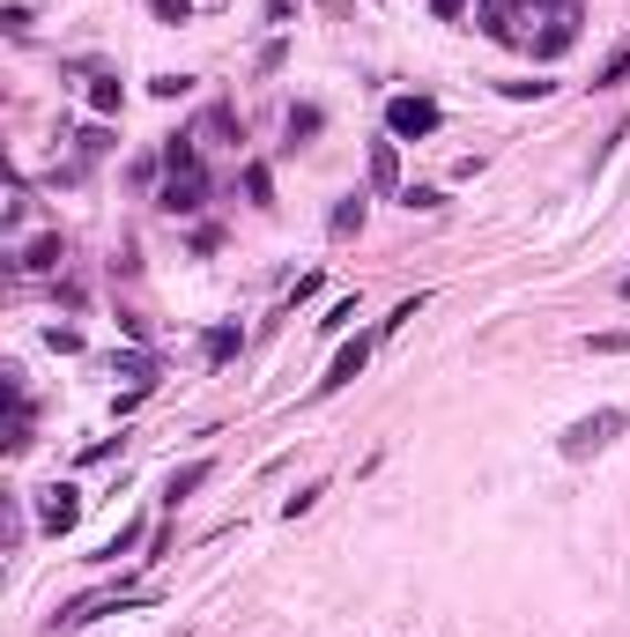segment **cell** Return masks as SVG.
<instances>
[{
  "mask_svg": "<svg viewBox=\"0 0 630 637\" xmlns=\"http://www.w3.org/2000/svg\"><path fill=\"white\" fill-rule=\"evenodd\" d=\"M616 290H623V296H630V274H623V282H616Z\"/></svg>",
  "mask_w": 630,
  "mask_h": 637,
  "instance_id": "484cf974",
  "label": "cell"
},
{
  "mask_svg": "<svg viewBox=\"0 0 630 637\" xmlns=\"http://www.w3.org/2000/svg\"><path fill=\"white\" fill-rule=\"evenodd\" d=\"M148 90H156V97H186V90H194V74H156Z\"/></svg>",
  "mask_w": 630,
  "mask_h": 637,
  "instance_id": "603a6c76",
  "label": "cell"
},
{
  "mask_svg": "<svg viewBox=\"0 0 630 637\" xmlns=\"http://www.w3.org/2000/svg\"><path fill=\"white\" fill-rule=\"evenodd\" d=\"M245 348V334L238 326H230V318H223V326H208V334H200V356H208V364H230V356H238Z\"/></svg>",
  "mask_w": 630,
  "mask_h": 637,
  "instance_id": "30bf717a",
  "label": "cell"
},
{
  "mask_svg": "<svg viewBox=\"0 0 630 637\" xmlns=\"http://www.w3.org/2000/svg\"><path fill=\"white\" fill-rule=\"evenodd\" d=\"M319 126H327V112H319V104H290V142H312Z\"/></svg>",
  "mask_w": 630,
  "mask_h": 637,
  "instance_id": "2e32d148",
  "label": "cell"
},
{
  "mask_svg": "<svg viewBox=\"0 0 630 637\" xmlns=\"http://www.w3.org/2000/svg\"><path fill=\"white\" fill-rule=\"evenodd\" d=\"M156 208H164V216H200V208H208V171H164Z\"/></svg>",
  "mask_w": 630,
  "mask_h": 637,
  "instance_id": "3957f363",
  "label": "cell"
},
{
  "mask_svg": "<svg viewBox=\"0 0 630 637\" xmlns=\"http://www.w3.org/2000/svg\"><path fill=\"white\" fill-rule=\"evenodd\" d=\"M120 370L134 378V386H156V356H148V348H134V356H120Z\"/></svg>",
  "mask_w": 630,
  "mask_h": 637,
  "instance_id": "d6986e66",
  "label": "cell"
},
{
  "mask_svg": "<svg viewBox=\"0 0 630 637\" xmlns=\"http://www.w3.org/2000/svg\"><path fill=\"white\" fill-rule=\"evenodd\" d=\"M571 38H579V0L549 8V30L534 38V52H541V60H557V52H571Z\"/></svg>",
  "mask_w": 630,
  "mask_h": 637,
  "instance_id": "8992f818",
  "label": "cell"
},
{
  "mask_svg": "<svg viewBox=\"0 0 630 637\" xmlns=\"http://www.w3.org/2000/svg\"><path fill=\"white\" fill-rule=\"evenodd\" d=\"M60 260H68V246H60V230H52V238H38V246H23V260H16V268H23V274H52Z\"/></svg>",
  "mask_w": 630,
  "mask_h": 637,
  "instance_id": "9c48e42d",
  "label": "cell"
},
{
  "mask_svg": "<svg viewBox=\"0 0 630 637\" xmlns=\"http://www.w3.org/2000/svg\"><path fill=\"white\" fill-rule=\"evenodd\" d=\"M445 126V112H437L431 97H393L386 104V134L393 142H423V134H437Z\"/></svg>",
  "mask_w": 630,
  "mask_h": 637,
  "instance_id": "7a4b0ae2",
  "label": "cell"
},
{
  "mask_svg": "<svg viewBox=\"0 0 630 637\" xmlns=\"http://www.w3.org/2000/svg\"><path fill=\"white\" fill-rule=\"evenodd\" d=\"M586 356H630V326H608V334H586Z\"/></svg>",
  "mask_w": 630,
  "mask_h": 637,
  "instance_id": "9a60e30c",
  "label": "cell"
},
{
  "mask_svg": "<svg viewBox=\"0 0 630 637\" xmlns=\"http://www.w3.org/2000/svg\"><path fill=\"white\" fill-rule=\"evenodd\" d=\"M164 171H200V148H194V134H171V142H164Z\"/></svg>",
  "mask_w": 630,
  "mask_h": 637,
  "instance_id": "7c38bea8",
  "label": "cell"
},
{
  "mask_svg": "<svg viewBox=\"0 0 630 637\" xmlns=\"http://www.w3.org/2000/svg\"><path fill=\"white\" fill-rule=\"evenodd\" d=\"M616 82H630V38H623V45H616V52L601 60V74H593V90H616Z\"/></svg>",
  "mask_w": 630,
  "mask_h": 637,
  "instance_id": "5bb4252c",
  "label": "cell"
},
{
  "mask_svg": "<svg viewBox=\"0 0 630 637\" xmlns=\"http://www.w3.org/2000/svg\"><path fill=\"white\" fill-rule=\"evenodd\" d=\"M371 186H379V194H401V156H393V134H386V142H371Z\"/></svg>",
  "mask_w": 630,
  "mask_h": 637,
  "instance_id": "ba28073f",
  "label": "cell"
},
{
  "mask_svg": "<svg viewBox=\"0 0 630 637\" xmlns=\"http://www.w3.org/2000/svg\"><path fill=\"white\" fill-rule=\"evenodd\" d=\"M401 208H423V216H431V208H445V194H437V186H401Z\"/></svg>",
  "mask_w": 630,
  "mask_h": 637,
  "instance_id": "44dd1931",
  "label": "cell"
},
{
  "mask_svg": "<svg viewBox=\"0 0 630 637\" xmlns=\"http://www.w3.org/2000/svg\"><path fill=\"white\" fill-rule=\"evenodd\" d=\"M327 230H334V238H357V230H364V194H341L334 216H327Z\"/></svg>",
  "mask_w": 630,
  "mask_h": 637,
  "instance_id": "8fae6325",
  "label": "cell"
},
{
  "mask_svg": "<svg viewBox=\"0 0 630 637\" xmlns=\"http://www.w3.org/2000/svg\"><path fill=\"white\" fill-rule=\"evenodd\" d=\"M45 342L60 348V356H74V348H82V334H74V326H45Z\"/></svg>",
  "mask_w": 630,
  "mask_h": 637,
  "instance_id": "d4e9b609",
  "label": "cell"
},
{
  "mask_svg": "<svg viewBox=\"0 0 630 637\" xmlns=\"http://www.w3.org/2000/svg\"><path fill=\"white\" fill-rule=\"evenodd\" d=\"M134 541H142V519H126L120 534L104 541V549H97V564H120V556H126V549H134Z\"/></svg>",
  "mask_w": 630,
  "mask_h": 637,
  "instance_id": "e0dca14e",
  "label": "cell"
},
{
  "mask_svg": "<svg viewBox=\"0 0 630 637\" xmlns=\"http://www.w3.org/2000/svg\"><path fill=\"white\" fill-rule=\"evenodd\" d=\"M194 8H200V0H156V23H186Z\"/></svg>",
  "mask_w": 630,
  "mask_h": 637,
  "instance_id": "cb8c5ba5",
  "label": "cell"
},
{
  "mask_svg": "<svg viewBox=\"0 0 630 637\" xmlns=\"http://www.w3.org/2000/svg\"><path fill=\"white\" fill-rule=\"evenodd\" d=\"M623 430H630V408H593V416H579V422L557 438V452H564V460H593V452H601V445H616Z\"/></svg>",
  "mask_w": 630,
  "mask_h": 637,
  "instance_id": "6da1fadb",
  "label": "cell"
},
{
  "mask_svg": "<svg viewBox=\"0 0 630 637\" xmlns=\"http://www.w3.org/2000/svg\"><path fill=\"white\" fill-rule=\"evenodd\" d=\"M245 194H252V208H267V200H275V171H267V164H245Z\"/></svg>",
  "mask_w": 630,
  "mask_h": 637,
  "instance_id": "ac0fdd59",
  "label": "cell"
},
{
  "mask_svg": "<svg viewBox=\"0 0 630 637\" xmlns=\"http://www.w3.org/2000/svg\"><path fill=\"white\" fill-rule=\"evenodd\" d=\"M74 519H82V490H68V482H52V490L38 497V526H45V534H68Z\"/></svg>",
  "mask_w": 630,
  "mask_h": 637,
  "instance_id": "5b68a950",
  "label": "cell"
},
{
  "mask_svg": "<svg viewBox=\"0 0 630 637\" xmlns=\"http://www.w3.org/2000/svg\"><path fill=\"white\" fill-rule=\"evenodd\" d=\"M208 474H216V460H186V467H171V474H164V512H178V504H186V497H194L200 482H208Z\"/></svg>",
  "mask_w": 630,
  "mask_h": 637,
  "instance_id": "52a82bcc",
  "label": "cell"
},
{
  "mask_svg": "<svg viewBox=\"0 0 630 637\" xmlns=\"http://www.w3.org/2000/svg\"><path fill=\"white\" fill-rule=\"evenodd\" d=\"M120 104H126V90L112 82V74H97V82H90V112H97V119H112Z\"/></svg>",
  "mask_w": 630,
  "mask_h": 637,
  "instance_id": "4fadbf2b",
  "label": "cell"
},
{
  "mask_svg": "<svg viewBox=\"0 0 630 637\" xmlns=\"http://www.w3.org/2000/svg\"><path fill=\"white\" fill-rule=\"evenodd\" d=\"M319 497H327V490H319V482H312V490H297V497H282V519H304V512H312V504H319Z\"/></svg>",
  "mask_w": 630,
  "mask_h": 637,
  "instance_id": "7402d4cb",
  "label": "cell"
},
{
  "mask_svg": "<svg viewBox=\"0 0 630 637\" xmlns=\"http://www.w3.org/2000/svg\"><path fill=\"white\" fill-rule=\"evenodd\" d=\"M371 342H379V334H357V342H341V348H334V364H327V378H319V393L357 386V378H364V364H371Z\"/></svg>",
  "mask_w": 630,
  "mask_h": 637,
  "instance_id": "277c9868",
  "label": "cell"
},
{
  "mask_svg": "<svg viewBox=\"0 0 630 637\" xmlns=\"http://www.w3.org/2000/svg\"><path fill=\"white\" fill-rule=\"evenodd\" d=\"M415 312H423V296H401V304H393V318H379V342H386V334H401Z\"/></svg>",
  "mask_w": 630,
  "mask_h": 637,
  "instance_id": "ffe728a7",
  "label": "cell"
}]
</instances>
